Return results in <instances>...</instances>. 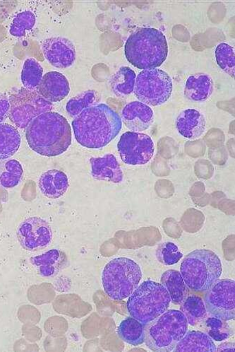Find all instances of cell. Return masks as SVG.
Wrapping results in <instances>:
<instances>
[{
  "instance_id": "1",
  "label": "cell",
  "mask_w": 235,
  "mask_h": 352,
  "mask_svg": "<svg viewBox=\"0 0 235 352\" xmlns=\"http://www.w3.org/2000/svg\"><path fill=\"white\" fill-rule=\"evenodd\" d=\"M122 126L119 114L104 104L87 109L72 122L76 141L89 148L106 146L118 135Z\"/></svg>"
},
{
  "instance_id": "2",
  "label": "cell",
  "mask_w": 235,
  "mask_h": 352,
  "mask_svg": "<svg viewBox=\"0 0 235 352\" xmlns=\"http://www.w3.org/2000/svg\"><path fill=\"white\" fill-rule=\"evenodd\" d=\"M30 146L44 157L63 155L71 144V131L67 120L56 112L44 113L25 129Z\"/></svg>"
},
{
  "instance_id": "3",
  "label": "cell",
  "mask_w": 235,
  "mask_h": 352,
  "mask_svg": "<svg viewBox=\"0 0 235 352\" xmlns=\"http://www.w3.org/2000/svg\"><path fill=\"white\" fill-rule=\"evenodd\" d=\"M124 53L127 60L135 67L152 69L165 63L168 54V45L161 31L143 28L128 37L125 43Z\"/></svg>"
},
{
  "instance_id": "4",
  "label": "cell",
  "mask_w": 235,
  "mask_h": 352,
  "mask_svg": "<svg viewBox=\"0 0 235 352\" xmlns=\"http://www.w3.org/2000/svg\"><path fill=\"white\" fill-rule=\"evenodd\" d=\"M188 328V320L180 311H166L144 324V342L153 351H172L186 335Z\"/></svg>"
},
{
  "instance_id": "5",
  "label": "cell",
  "mask_w": 235,
  "mask_h": 352,
  "mask_svg": "<svg viewBox=\"0 0 235 352\" xmlns=\"http://www.w3.org/2000/svg\"><path fill=\"white\" fill-rule=\"evenodd\" d=\"M181 274L187 286L195 292H205L222 274V263L212 250H196L183 260Z\"/></svg>"
},
{
  "instance_id": "6",
  "label": "cell",
  "mask_w": 235,
  "mask_h": 352,
  "mask_svg": "<svg viewBox=\"0 0 235 352\" xmlns=\"http://www.w3.org/2000/svg\"><path fill=\"white\" fill-rule=\"evenodd\" d=\"M170 303L167 289L161 284L148 280L130 295L126 308L131 316L144 325L164 314Z\"/></svg>"
},
{
  "instance_id": "7",
  "label": "cell",
  "mask_w": 235,
  "mask_h": 352,
  "mask_svg": "<svg viewBox=\"0 0 235 352\" xmlns=\"http://www.w3.org/2000/svg\"><path fill=\"white\" fill-rule=\"evenodd\" d=\"M142 278L139 265L126 258L110 261L102 272L104 291L114 300H122L132 294Z\"/></svg>"
},
{
  "instance_id": "8",
  "label": "cell",
  "mask_w": 235,
  "mask_h": 352,
  "mask_svg": "<svg viewBox=\"0 0 235 352\" xmlns=\"http://www.w3.org/2000/svg\"><path fill=\"white\" fill-rule=\"evenodd\" d=\"M134 91L140 102L148 107L160 106L171 96L172 79L160 69L143 70L136 78Z\"/></svg>"
},
{
  "instance_id": "9",
  "label": "cell",
  "mask_w": 235,
  "mask_h": 352,
  "mask_svg": "<svg viewBox=\"0 0 235 352\" xmlns=\"http://www.w3.org/2000/svg\"><path fill=\"white\" fill-rule=\"evenodd\" d=\"M9 99L10 119L21 129L27 128L34 118L52 109V103L43 98L37 89L22 88Z\"/></svg>"
},
{
  "instance_id": "10",
  "label": "cell",
  "mask_w": 235,
  "mask_h": 352,
  "mask_svg": "<svg viewBox=\"0 0 235 352\" xmlns=\"http://www.w3.org/2000/svg\"><path fill=\"white\" fill-rule=\"evenodd\" d=\"M205 295L206 311L213 316L227 321L235 316V283L218 280Z\"/></svg>"
},
{
  "instance_id": "11",
  "label": "cell",
  "mask_w": 235,
  "mask_h": 352,
  "mask_svg": "<svg viewBox=\"0 0 235 352\" xmlns=\"http://www.w3.org/2000/svg\"><path fill=\"white\" fill-rule=\"evenodd\" d=\"M121 159L131 166L144 165L154 155V143L150 136L141 133H124L118 144Z\"/></svg>"
},
{
  "instance_id": "12",
  "label": "cell",
  "mask_w": 235,
  "mask_h": 352,
  "mask_svg": "<svg viewBox=\"0 0 235 352\" xmlns=\"http://www.w3.org/2000/svg\"><path fill=\"white\" fill-rule=\"evenodd\" d=\"M17 239L22 248L29 251H38L51 243L52 231L49 224L39 217L24 220L17 230Z\"/></svg>"
},
{
  "instance_id": "13",
  "label": "cell",
  "mask_w": 235,
  "mask_h": 352,
  "mask_svg": "<svg viewBox=\"0 0 235 352\" xmlns=\"http://www.w3.org/2000/svg\"><path fill=\"white\" fill-rule=\"evenodd\" d=\"M42 50L45 59L57 68H68L76 60L75 47L69 40L65 38L46 39L42 45Z\"/></svg>"
},
{
  "instance_id": "14",
  "label": "cell",
  "mask_w": 235,
  "mask_h": 352,
  "mask_svg": "<svg viewBox=\"0 0 235 352\" xmlns=\"http://www.w3.org/2000/svg\"><path fill=\"white\" fill-rule=\"evenodd\" d=\"M122 119L129 131L140 133L150 127L153 122L154 113L148 106L139 102H133L123 109Z\"/></svg>"
},
{
  "instance_id": "15",
  "label": "cell",
  "mask_w": 235,
  "mask_h": 352,
  "mask_svg": "<svg viewBox=\"0 0 235 352\" xmlns=\"http://www.w3.org/2000/svg\"><path fill=\"white\" fill-rule=\"evenodd\" d=\"M40 95L50 103L61 102L70 91L69 84L64 75L49 72L43 76L37 88Z\"/></svg>"
},
{
  "instance_id": "16",
  "label": "cell",
  "mask_w": 235,
  "mask_h": 352,
  "mask_svg": "<svg viewBox=\"0 0 235 352\" xmlns=\"http://www.w3.org/2000/svg\"><path fill=\"white\" fill-rule=\"evenodd\" d=\"M91 174L98 181L120 184L123 180V173L117 158L113 155L91 158Z\"/></svg>"
},
{
  "instance_id": "17",
  "label": "cell",
  "mask_w": 235,
  "mask_h": 352,
  "mask_svg": "<svg viewBox=\"0 0 235 352\" xmlns=\"http://www.w3.org/2000/svg\"><path fill=\"white\" fill-rule=\"evenodd\" d=\"M204 116L196 109H187L180 113L175 122L179 133L189 140L199 138L205 130Z\"/></svg>"
},
{
  "instance_id": "18",
  "label": "cell",
  "mask_w": 235,
  "mask_h": 352,
  "mask_svg": "<svg viewBox=\"0 0 235 352\" xmlns=\"http://www.w3.org/2000/svg\"><path fill=\"white\" fill-rule=\"evenodd\" d=\"M30 262L44 278H52L66 267L67 257L63 251L54 249L32 258Z\"/></svg>"
},
{
  "instance_id": "19",
  "label": "cell",
  "mask_w": 235,
  "mask_h": 352,
  "mask_svg": "<svg viewBox=\"0 0 235 352\" xmlns=\"http://www.w3.org/2000/svg\"><path fill=\"white\" fill-rule=\"evenodd\" d=\"M38 186L45 197L58 199L67 192L69 184L64 172L54 169L46 171L41 176Z\"/></svg>"
},
{
  "instance_id": "20",
  "label": "cell",
  "mask_w": 235,
  "mask_h": 352,
  "mask_svg": "<svg viewBox=\"0 0 235 352\" xmlns=\"http://www.w3.org/2000/svg\"><path fill=\"white\" fill-rule=\"evenodd\" d=\"M214 91V82L208 74L198 73L190 77L185 87L186 96L193 102H203Z\"/></svg>"
},
{
  "instance_id": "21",
  "label": "cell",
  "mask_w": 235,
  "mask_h": 352,
  "mask_svg": "<svg viewBox=\"0 0 235 352\" xmlns=\"http://www.w3.org/2000/svg\"><path fill=\"white\" fill-rule=\"evenodd\" d=\"M216 349L212 339L208 335L200 331H190L177 343L174 350L177 352H214Z\"/></svg>"
},
{
  "instance_id": "22",
  "label": "cell",
  "mask_w": 235,
  "mask_h": 352,
  "mask_svg": "<svg viewBox=\"0 0 235 352\" xmlns=\"http://www.w3.org/2000/svg\"><path fill=\"white\" fill-rule=\"evenodd\" d=\"M161 285L167 289L174 305H181L188 295V286L182 278L181 273L170 270L164 272L161 276Z\"/></svg>"
},
{
  "instance_id": "23",
  "label": "cell",
  "mask_w": 235,
  "mask_h": 352,
  "mask_svg": "<svg viewBox=\"0 0 235 352\" xmlns=\"http://www.w3.org/2000/svg\"><path fill=\"white\" fill-rule=\"evenodd\" d=\"M21 144V136L17 129L8 123H0V160L14 156Z\"/></svg>"
},
{
  "instance_id": "24",
  "label": "cell",
  "mask_w": 235,
  "mask_h": 352,
  "mask_svg": "<svg viewBox=\"0 0 235 352\" xmlns=\"http://www.w3.org/2000/svg\"><path fill=\"white\" fill-rule=\"evenodd\" d=\"M118 336L125 342L139 346L144 342V325L134 318H127L120 324Z\"/></svg>"
},
{
  "instance_id": "25",
  "label": "cell",
  "mask_w": 235,
  "mask_h": 352,
  "mask_svg": "<svg viewBox=\"0 0 235 352\" xmlns=\"http://www.w3.org/2000/svg\"><path fill=\"white\" fill-rule=\"evenodd\" d=\"M137 74L128 67H122L113 75L111 85L113 92L118 96H124L133 93L135 89Z\"/></svg>"
},
{
  "instance_id": "26",
  "label": "cell",
  "mask_w": 235,
  "mask_h": 352,
  "mask_svg": "<svg viewBox=\"0 0 235 352\" xmlns=\"http://www.w3.org/2000/svg\"><path fill=\"white\" fill-rule=\"evenodd\" d=\"M180 311L185 315L188 324L192 326L201 322L207 315L203 300L197 296L187 297L181 303Z\"/></svg>"
},
{
  "instance_id": "27",
  "label": "cell",
  "mask_w": 235,
  "mask_h": 352,
  "mask_svg": "<svg viewBox=\"0 0 235 352\" xmlns=\"http://www.w3.org/2000/svg\"><path fill=\"white\" fill-rule=\"evenodd\" d=\"M43 69L34 58L26 60L21 72V82L25 88L36 89L42 80Z\"/></svg>"
},
{
  "instance_id": "28",
  "label": "cell",
  "mask_w": 235,
  "mask_h": 352,
  "mask_svg": "<svg viewBox=\"0 0 235 352\" xmlns=\"http://www.w3.org/2000/svg\"><path fill=\"white\" fill-rule=\"evenodd\" d=\"M23 174V168L18 161L7 162L0 170V186L8 189L16 187L19 184Z\"/></svg>"
},
{
  "instance_id": "29",
  "label": "cell",
  "mask_w": 235,
  "mask_h": 352,
  "mask_svg": "<svg viewBox=\"0 0 235 352\" xmlns=\"http://www.w3.org/2000/svg\"><path fill=\"white\" fill-rule=\"evenodd\" d=\"M207 334L217 342L225 340L233 336L234 331L225 321L218 318H208L205 322Z\"/></svg>"
},
{
  "instance_id": "30",
  "label": "cell",
  "mask_w": 235,
  "mask_h": 352,
  "mask_svg": "<svg viewBox=\"0 0 235 352\" xmlns=\"http://www.w3.org/2000/svg\"><path fill=\"white\" fill-rule=\"evenodd\" d=\"M97 99L95 91H87L70 99L66 109L71 117H76L87 109L93 106Z\"/></svg>"
},
{
  "instance_id": "31",
  "label": "cell",
  "mask_w": 235,
  "mask_h": 352,
  "mask_svg": "<svg viewBox=\"0 0 235 352\" xmlns=\"http://www.w3.org/2000/svg\"><path fill=\"white\" fill-rule=\"evenodd\" d=\"M215 56L218 65L234 78L235 74L234 49L230 45L222 43L216 47Z\"/></svg>"
},
{
  "instance_id": "32",
  "label": "cell",
  "mask_w": 235,
  "mask_h": 352,
  "mask_svg": "<svg viewBox=\"0 0 235 352\" xmlns=\"http://www.w3.org/2000/svg\"><path fill=\"white\" fill-rule=\"evenodd\" d=\"M36 16L31 11L19 13L14 19L10 28V34L16 37L23 36L26 32L32 30L36 23Z\"/></svg>"
},
{
  "instance_id": "33",
  "label": "cell",
  "mask_w": 235,
  "mask_h": 352,
  "mask_svg": "<svg viewBox=\"0 0 235 352\" xmlns=\"http://www.w3.org/2000/svg\"><path fill=\"white\" fill-rule=\"evenodd\" d=\"M178 246L172 242L160 244L156 250V257L165 265H172L177 263L182 258Z\"/></svg>"
},
{
  "instance_id": "34",
  "label": "cell",
  "mask_w": 235,
  "mask_h": 352,
  "mask_svg": "<svg viewBox=\"0 0 235 352\" xmlns=\"http://www.w3.org/2000/svg\"><path fill=\"white\" fill-rule=\"evenodd\" d=\"M10 99L3 93H0V123L5 121L10 112Z\"/></svg>"
},
{
  "instance_id": "35",
  "label": "cell",
  "mask_w": 235,
  "mask_h": 352,
  "mask_svg": "<svg viewBox=\"0 0 235 352\" xmlns=\"http://www.w3.org/2000/svg\"><path fill=\"white\" fill-rule=\"evenodd\" d=\"M217 351H234V343H223L221 344L218 349H216Z\"/></svg>"
}]
</instances>
